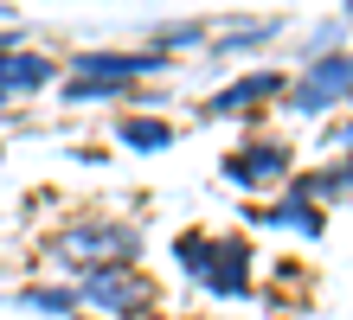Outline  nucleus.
<instances>
[{"label": "nucleus", "instance_id": "obj_1", "mask_svg": "<svg viewBox=\"0 0 353 320\" xmlns=\"http://www.w3.org/2000/svg\"><path fill=\"white\" fill-rule=\"evenodd\" d=\"M180 256L193 263V275H199V282H212L219 295H244V288H251V269H244V250H238V244H205V237H186V244H180Z\"/></svg>", "mask_w": 353, "mask_h": 320}, {"label": "nucleus", "instance_id": "obj_2", "mask_svg": "<svg viewBox=\"0 0 353 320\" xmlns=\"http://www.w3.org/2000/svg\"><path fill=\"white\" fill-rule=\"evenodd\" d=\"M347 90H353V58H321L315 71L296 83V109H302V116H315V109H327V103L347 96Z\"/></svg>", "mask_w": 353, "mask_h": 320}, {"label": "nucleus", "instance_id": "obj_3", "mask_svg": "<svg viewBox=\"0 0 353 320\" xmlns=\"http://www.w3.org/2000/svg\"><path fill=\"white\" fill-rule=\"evenodd\" d=\"M225 173H232L238 186H263V180H283V147H244V154L225 160Z\"/></svg>", "mask_w": 353, "mask_h": 320}, {"label": "nucleus", "instance_id": "obj_4", "mask_svg": "<svg viewBox=\"0 0 353 320\" xmlns=\"http://www.w3.org/2000/svg\"><path fill=\"white\" fill-rule=\"evenodd\" d=\"M77 64V71H84V77H141V71H161V64H168V58H110V52H84V58H71Z\"/></svg>", "mask_w": 353, "mask_h": 320}, {"label": "nucleus", "instance_id": "obj_5", "mask_svg": "<svg viewBox=\"0 0 353 320\" xmlns=\"http://www.w3.org/2000/svg\"><path fill=\"white\" fill-rule=\"evenodd\" d=\"M276 90H283V83L270 77V71H257V77H238L232 90H219V96H212V109H219V116H238L244 103H270Z\"/></svg>", "mask_w": 353, "mask_h": 320}, {"label": "nucleus", "instance_id": "obj_6", "mask_svg": "<svg viewBox=\"0 0 353 320\" xmlns=\"http://www.w3.org/2000/svg\"><path fill=\"white\" fill-rule=\"evenodd\" d=\"M52 77V58H0V90H39Z\"/></svg>", "mask_w": 353, "mask_h": 320}, {"label": "nucleus", "instance_id": "obj_7", "mask_svg": "<svg viewBox=\"0 0 353 320\" xmlns=\"http://www.w3.org/2000/svg\"><path fill=\"white\" fill-rule=\"evenodd\" d=\"M90 295H97L103 308H148V288L122 282V275H110V269H103V275H90Z\"/></svg>", "mask_w": 353, "mask_h": 320}, {"label": "nucleus", "instance_id": "obj_8", "mask_svg": "<svg viewBox=\"0 0 353 320\" xmlns=\"http://www.w3.org/2000/svg\"><path fill=\"white\" fill-rule=\"evenodd\" d=\"M122 141H129V147H168L174 128L168 122H122Z\"/></svg>", "mask_w": 353, "mask_h": 320}]
</instances>
